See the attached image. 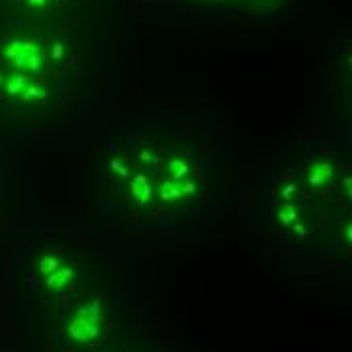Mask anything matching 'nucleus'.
Returning <instances> with one entry per match:
<instances>
[{
  "label": "nucleus",
  "instance_id": "f257e3e1",
  "mask_svg": "<svg viewBox=\"0 0 352 352\" xmlns=\"http://www.w3.org/2000/svg\"><path fill=\"white\" fill-rule=\"evenodd\" d=\"M104 175L113 205L140 212L188 207L209 184L195 150L148 136L120 144L109 154Z\"/></svg>",
  "mask_w": 352,
  "mask_h": 352
},
{
  "label": "nucleus",
  "instance_id": "f03ea898",
  "mask_svg": "<svg viewBox=\"0 0 352 352\" xmlns=\"http://www.w3.org/2000/svg\"><path fill=\"white\" fill-rule=\"evenodd\" d=\"M351 207V178L332 154L304 158L292 170L276 175L270 197L274 223L300 239L328 231Z\"/></svg>",
  "mask_w": 352,
  "mask_h": 352
},
{
  "label": "nucleus",
  "instance_id": "7ed1b4c3",
  "mask_svg": "<svg viewBox=\"0 0 352 352\" xmlns=\"http://www.w3.org/2000/svg\"><path fill=\"white\" fill-rule=\"evenodd\" d=\"M71 43L51 35L6 36L0 41V104L45 106L69 77Z\"/></svg>",
  "mask_w": 352,
  "mask_h": 352
},
{
  "label": "nucleus",
  "instance_id": "20e7f679",
  "mask_svg": "<svg viewBox=\"0 0 352 352\" xmlns=\"http://www.w3.org/2000/svg\"><path fill=\"white\" fill-rule=\"evenodd\" d=\"M109 318L100 298H83L71 306L63 322V340L71 351H94L107 336Z\"/></svg>",
  "mask_w": 352,
  "mask_h": 352
},
{
  "label": "nucleus",
  "instance_id": "39448f33",
  "mask_svg": "<svg viewBox=\"0 0 352 352\" xmlns=\"http://www.w3.org/2000/svg\"><path fill=\"white\" fill-rule=\"evenodd\" d=\"M21 4L33 8V10H41V12H47V10H53L61 4H67L69 0H19Z\"/></svg>",
  "mask_w": 352,
  "mask_h": 352
}]
</instances>
